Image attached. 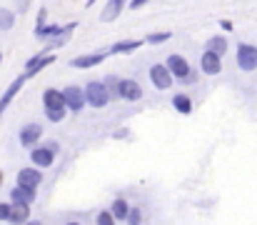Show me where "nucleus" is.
Returning <instances> with one entry per match:
<instances>
[{"instance_id": "24", "label": "nucleus", "mask_w": 257, "mask_h": 225, "mask_svg": "<svg viewBox=\"0 0 257 225\" xmlns=\"http://www.w3.org/2000/svg\"><path fill=\"white\" fill-rule=\"evenodd\" d=\"M172 33H153V35H148L145 38V43H150V45H160V43H165V40H170Z\"/></svg>"}, {"instance_id": "5", "label": "nucleus", "mask_w": 257, "mask_h": 225, "mask_svg": "<svg viewBox=\"0 0 257 225\" xmlns=\"http://www.w3.org/2000/svg\"><path fill=\"white\" fill-rule=\"evenodd\" d=\"M150 80L158 90H170L172 88V73L168 70V65H153L150 68Z\"/></svg>"}, {"instance_id": "26", "label": "nucleus", "mask_w": 257, "mask_h": 225, "mask_svg": "<svg viewBox=\"0 0 257 225\" xmlns=\"http://www.w3.org/2000/svg\"><path fill=\"white\" fill-rule=\"evenodd\" d=\"M97 225H115V218H112V213H110V210H102V213L97 215Z\"/></svg>"}, {"instance_id": "6", "label": "nucleus", "mask_w": 257, "mask_h": 225, "mask_svg": "<svg viewBox=\"0 0 257 225\" xmlns=\"http://www.w3.org/2000/svg\"><path fill=\"white\" fill-rule=\"evenodd\" d=\"M117 95H120L122 100L135 103V100H140V98H143V88H140V83H135V80H120Z\"/></svg>"}, {"instance_id": "18", "label": "nucleus", "mask_w": 257, "mask_h": 225, "mask_svg": "<svg viewBox=\"0 0 257 225\" xmlns=\"http://www.w3.org/2000/svg\"><path fill=\"white\" fill-rule=\"evenodd\" d=\"M13 225H28L30 223V205H13V213H10V220Z\"/></svg>"}, {"instance_id": "13", "label": "nucleus", "mask_w": 257, "mask_h": 225, "mask_svg": "<svg viewBox=\"0 0 257 225\" xmlns=\"http://www.w3.org/2000/svg\"><path fill=\"white\" fill-rule=\"evenodd\" d=\"M40 135H43V128H40L38 123H30V125H25V128L20 130V143H23L25 148H33V145L40 140Z\"/></svg>"}, {"instance_id": "8", "label": "nucleus", "mask_w": 257, "mask_h": 225, "mask_svg": "<svg viewBox=\"0 0 257 225\" xmlns=\"http://www.w3.org/2000/svg\"><path fill=\"white\" fill-rule=\"evenodd\" d=\"M53 60H55V55H45V50H43V53H38V55H33V58L25 63V75H30V78H33L35 73H40L43 68H48Z\"/></svg>"}, {"instance_id": "3", "label": "nucleus", "mask_w": 257, "mask_h": 225, "mask_svg": "<svg viewBox=\"0 0 257 225\" xmlns=\"http://www.w3.org/2000/svg\"><path fill=\"white\" fill-rule=\"evenodd\" d=\"M63 95H65V105H68V110H73V113H80V110L85 108V103H87L85 88L68 85V88L63 90Z\"/></svg>"}, {"instance_id": "28", "label": "nucleus", "mask_w": 257, "mask_h": 225, "mask_svg": "<svg viewBox=\"0 0 257 225\" xmlns=\"http://www.w3.org/2000/svg\"><path fill=\"white\" fill-rule=\"evenodd\" d=\"M10 213H13V205L10 203H0V220H10Z\"/></svg>"}, {"instance_id": "30", "label": "nucleus", "mask_w": 257, "mask_h": 225, "mask_svg": "<svg viewBox=\"0 0 257 225\" xmlns=\"http://www.w3.org/2000/svg\"><path fill=\"white\" fill-rule=\"evenodd\" d=\"M143 5H145L143 0H135V3H130V8H133V10H138V8H143Z\"/></svg>"}, {"instance_id": "17", "label": "nucleus", "mask_w": 257, "mask_h": 225, "mask_svg": "<svg viewBox=\"0 0 257 225\" xmlns=\"http://www.w3.org/2000/svg\"><path fill=\"white\" fill-rule=\"evenodd\" d=\"M122 8H125L122 0H110V3H105V8H102V13H100V20H102V23L115 20V18L122 13Z\"/></svg>"}, {"instance_id": "2", "label": "nucleus", "mask_w": 257, "mask_h": 225, "mask_svg": "<svg viewBox=\"0 0 257 225\" xmlns=\"http://www.w3.org/2000/svg\"><path fill=\"white\" fill-rule=\"evenodd\" d=\"M237 65L245 73L257 70V45H250V43H240L237 45Z\"/></svg>"}, {"instance_id": "25", "label": "nucleus", "mask_w": 257, "mask_h": 225, "mask_svg": "<svg viewBox=\"0 0 257 225\" xmlns=\"http://www.w3.org/2000/svg\"><path fill=\"white\" fill-rule=\"evenodd\" d=\"M140 223H143V210L133 208V210H130V215H127V225H140Z\"/></svg>"}, {"instance_id": "22", "label": "nucleus", "mask_w": 257, "mask_h": 225, "mask_svg": "<svg viewBox=\"0 0 257 225\" xmlns=\"http://www.w3.org/2000/svg\"><path fill=\"white\" fill-rule=\"evenodd\" d=\"M143 43H145V40H120V43H115V45L110 48V53H133V50H138Z\"/></svg>"}, {"instance_id": "1", "label": "nucleus", "mask_w": 257, "mask_h": 225, "mask_svg": "<svg viewBox=\"0 0 257 225\" xmlns=\"http://www.w3.org/2000/svg\"><path fill=\"white\" fill-rule=\"evenodd\" d=\"M85 98H87V105H92V108H105L107 100H110V93H107L105 83L92 80V83L85 85Z\"/></svg>"}, {"instance_id": "11", "label": "nucleus", "mask_w": 257, "mask_h": 225, "mask_svg": "<svg viewBox=\"0 0 257 225\" xmlns=\"http://www.w3.org/2000/svg\"><path fill=\"white\" fill-rule=\"evenodd\" d=\"M30 160H33V165L35 168H50L53 165V160H55V153L48 148H33L30 150Z\"/></svg>"}, {"instance_id": "4", "label": "nucleus", "mask_w": 257, "mask_h": 225, "mask_svg": "<svg viewBox=\"0 0 257 225\" xmlns=\"http://www.w3.org/2000/svg\"><path fill=\"white\" fill-rule=\"evenodd\" d=\"M40 183H43V173H40L38 168H23V170L18 173V188L35 190Z\"/></svg>"}, {"instance_id": "12", "label": "nucleus", "mask_w": 257, "mask_h": 225, "mask_svg": "<svg viewBox=\"0 0 257 225\" xmlns=\"http://www.w3.org/2000/svg\"><path fill=\"white\" fill-rule=\"evenodd\" d=\"M107 55H110V53H90V55H78V58H73V60H70V65H73V68H80V70H83V68H95V65H100V63H102Z\"/></svg>"}, {"instance_id": "27", "label": "nucleus", "mask_w": 257, "mask_h": 225, "mask_svg": "<svg viewBox=\"0 0 257 225\" xmlns=\"http://www.w3.org/2000/svg\"><path fill=\"white\" fill-rule=\"evenodd\" d=\"M105 88H107V93H117V88H120V80L117 78H105Z\"/></svg>"}, {"instance_id": "9", "label": "nucleus", "mask_w": 257, "mask_h": 225, "mask_svg": "<svg viewBox=\"0 0 257 225\" xmlns=\"http://www.w3.org/2000/svg\"><path fill=\"white\" fill-rule=\"evenodd\" d=\"M165 65H168V70L172 73V78H180V80L190 78V63L182 55H170Z\"/></svg>"}, {"instance_id": "23", "label": "nucleus", "mask_w": 257, "mask_h": 225, "mask_svg": "<svg viewBox=\"0 0 257 225\" xmlns=\"http://www.w3.org/2000/svg\"><path fill=\"white\" fill-rule=\"evenodd\" d=\"M15 25V13L13 10H0V30H10Z\"/></svg>"}, {"instance_id": "21", "label": "nucleus", "mask_w": 257, "mask_h": 225, "mask_svg": "<svg viewBox=\"0 0 257 225\" xmlns=\"http://www.w3.org/2000/svg\"><path fill=\"white\" fill-rule=\"evenodd\" d=\"M172 108H175L177 113L187 115V113H192V100H190L185 93H177V95L172 98Z\"/></svg>"}, {"instance_id": "19", "label": "nucleus", "mask_w": 257, "mask_h": 225, "mask_svg": "<svg viewBox=\"0 0 257 225\" xmlns=\"http://www.w3.org/2000/svg\"><path fill=\"white\" fill-rule=\"evenodd\" d=\"M73 28H75V23H70L68 28H60V25H45V28L35 30V35H38V38H55V35H60V33L68 35V30H73Z\"/></svg>"}, {"instance_id": "32", "label": "nucleus", "mask_w": 257, "mask_h": 225, "mask_svg": "<svg viewBox=\"0 0 257 225\" xmlns=\"http://www.w3.org/2000/svg\"><path fill=\"white\" fill-rule=\"evenodd\" d=\"M0 185H3V173H0Z\"/></svg>"}, {"instance_id": "14", "label": "nucleus", "mask_w": 257, "mask_h": 225, "mask_svg": "<svg viewBox=\"0 0 257 225\" xmlns=\"http://www.w3.org/2000/svg\"><path fill=\"white\" fill-rule=\"evenodd\" d=\"M205 53H212L217 58H222L227 53V38L225 35H212L207 43H205Z\"/></svg>"}, {"instance_id": "16", "label": "nucleus", "mask_w": 257, "mask_h": 225, "mask_svg": "<svg viewBox=\"0 0 257 225\" xmlns=\"http://www.w3.org/2000/svg\"><path fill=\"white\" fill-rule=\"evenodd\" d=\"M200 68H202V73L205 75H217L220 70H222V63H220L217 55H212V53H202V58H200Z\"/></svg>"}, {"instance_id": "34", "label": "nucleus", "mask_w": 257, "mask_h": 225, "mask_svg": "<svg viewBox=\"0 0 257 225\" xmlns=\"http://www.w3.org/2000/svg\"><path fill=\"white\" fill-rule=\"evenodd\" d=\"M0 63H3V55H0Z\"/></svg>"}, {"instance_id": "15", "label": "nucleus", "mask_w": 257, "mask_h": 225, "mask_svg": "<svg viewBox=\"0 0 257 225\" xmlns=\"http://www.w3.org/2000/svg\"><path fill=\"white\" fill-rule=\"evenodd\" d=\"M35 200V190H25V188H13L10 190V205H30Z\"/></svg>"}, {"instance_id": "33", "label": "nucleus", "mask_w": 257, "mask_h": 225, "mask_svg": "<svg viewBox=\"0 0 257 225\" xmlns=\"http://www.w3.org/2000/svg\"><path fill=\"white\" fill-rule=\"evenodd\" d=\"M65 225H80V223H65Z\"/></svg>"}, {"instance_id": "31", "label": "nucleus", "mask_w": 257, "mask_h": 225, "mask_svg": "<svg viewBox=\"0 0 257 225\" xmlns=\"http://www.w3.org/2000/svg\"><path fill=\"white\" fill-rule=\"evenodd\" d=\"M28 225H43V223H38V220H30V223H28Z\"/></svg>"}, {"instance_id": "29", "label": "nucleus", "mask_w": 257, "mask_h": 225, "mask_svg": "<svg viewBox=\"0 0 257 225\" xmlns=\"http://www.w3.org/2000/svg\"><path fill=\"white\" fill-rule=\"evenodd\" d=\"M63 118H65V110H50V113H48V120H50V123H60Z\"/></svg>"}, {"instance_id": "20", "label": "nucleus", "mask_w": 257, "mask_h": 225, "mask_svg": "<svg viewBox=\"0 0 257 225\" xmlns=\"http://www.w3.org/2000/svg\"><path fill=\"white\" fill-rule=\"evenodd\" d=\"M130 210H133V208H130V205L122 200V198H117V200L110 205V213H112V218H115V220H127Z\"/></svg>"}, {"instance_id": "7", "label": "nucleus", "mask_w": 257, "mask_h": 225, "mask_svg": "<svg viewBox=\"0 0 257 225\" xmlns=\"http://www.w3.org/2000/svg\"><path fill=\"white\" fill-rule=\"evenodd\" d=\"M43 103H45L48 113H50V110H65V108H68L63 90H55V88H48V90L43 93Z\"/></svg>"}, {"instance_id": "10", "label": "nucleus", "mask_w": 257, "mask_h": 225, "mask_svg": "<svg viewBox=\"0 0 257 225\" xmlns=\"http://www.w3.org/2000/svg\"><path fill=\"white\" fill-rule=\"evenodd\" d=\"M28 78H30V75H20V78H15V80L10 83V88H8V90H5V95L0 98V118H3L5 108H8L10 103H13V98H15V95L20 93V88L25 85V80H28Z\"/></svg>"}]
</instances>
